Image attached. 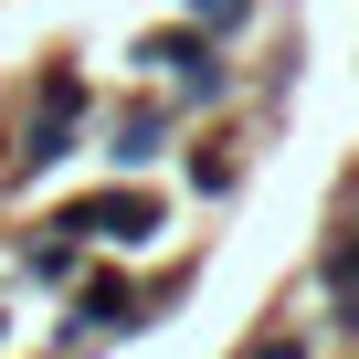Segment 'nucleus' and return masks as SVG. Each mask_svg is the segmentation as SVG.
Instances as JSON below:
<instances>
[{
	"instance_id": "nucleus-1",
	"label": "nucleus",
	"mask_w": 359,
	"mask_h": 359,
	"mask_svg": "<svg viewBox=\"0 0 359 359\" xmlns=\"http://www.w3.org/2000/svg\"><path fill=\"white\" fill-rule=\"evenodd\" d=\"M180 116H212V106H233V64H222V43L201 32V22H158V32H137V53H127Z\"/></svg>"
},
{
	"instance_id": "nucleus-2",
	"label": "nucleus",
	"mask_w": 359,
	"mask_h": 359,
	"mask_svg": "<svg viewBox=\"0 0 359 359\" xmlns=\"http://www.w3.org/2000/svg\"><path fill=\"white\" fill-rule=\"evenodd\" d=\"M127 327H148V317H137V275L106 264V254H85V275L64 285V359H74V348H106V338H127Z\"/></svg>"
},
{
	"instance_id": "nucleus-3",
	"label": "nucleus",
	"mask_w": 359,
	"mask_h": 359,
	"mask_svg": "<svg viewBox=\"0 0 359 359\" xmlns=\"http://www.w3.org/2000/svg\"><path fill=\"white\" fill-rule=\"evenodd\" d=\"M74 222H85L106 254H137V243H158V233H169V201L148 191V180H106V191H85V201H74Z\"/></svg>"
},
{
	"instance_id": "nucleus-4",
	"label": "nucleus",
	"mask_w": 359,
	"mask_h": 359,
	"mask_svg": "<svg viewBox=\"0 0 359 359\" xmlns=\"http://www.w3.org/2000/svg\"><path fill=\"white\" fill-rule=\"evenodd\" d=\"M169 148H180V106H169V95H137V106H116V169H127V180H148Z\"/></svg>"
},
{
	"instance_id": "nucleus-5",
	"label": "nucleus",
	"mask_w": 359,
	"mask_h": 359,
	"mask_svg": "<svg viewBox=\"0 0 359 359\" xmlns=\"http://www.w3.org/2000/svg\"><path fill=\"white\" fill-rule=\"evenodd\" d=\"M317 296H327V327L359 338V222H338V233L317 243Z\"/></svg>"
},
{
	"instance_id": "nucleus-6",
	"label": "nucleus",
	"mask_w": 359,
	"mask_h": 359,
	"mask_svg": "<svg viewBox=\"0 0 359 359\" xmlns=\"http://www.w3.org/2000/svg\"><path fill=\"white\" fill-rule=\"evenodd\" d=\"M22 275H32V285H74V275H85V222H74V212L32 222V243H22Z\"/></svg>"
},
{
	"instance_id": "nucleus-7",
	"label": "nucleus",
	"mask_w": 359,
	"mask_h": 359,
	"mask_svg": "<svg viewBox=\"0 0 359 359\" xmlns=\"http://www.w3.org/2000/svg\"><path fill=\"white\" fill-rule=\"evenodd\" d=\"M32 116H85V127H95V85H85L74 53H53V64L32 74Z\"/></svg>"
},
{
	"instance_id": "nucleus-8",
	"label": "nucleus",
	"mask_w": 359,
	"mask_h": 359,
	"mask_svg": "<svg viewBox=\"0 0 359 359\" xmlns=\"http://www.w3.org/2000/svg\"><path fill=\"white\" fill-rule=\"evenodd\" d=\"M180 169H191L201 201H233V191H243V148H233V137H191V158H180Z\"/></svg>"
},
{
	"instance_id": "nucleus-9",
	"label": "nucleus",
	"mask_w": 359,
	"mask_h": 359,
	"mask_svg": "<svg viewBox=\"0 0 359 359\" xmlns=\"http://www.w3.org/2000/svg\"><path fill=\"white\" fill-rule=\"evenodd\" d=\"M254 11H264V0H180V22H201L212 43H243V32H254Z\"/></svg>"
},
{
	"instance_id": "nucleus-10",
	"label": "nucleus",
	"mask_w": 359,
	"mask_h": 359,
	"mask_svg": "<svg viewBox=\"0 0 359 359\" xmlns=\"http://www.w3.org/2000/svg\"><path fill=\"white\" fill-rule=\"evenodd\" d=\"M233 359H306V338H296V327H264V338H243Z\"/></svg>"
}]
</instances>
